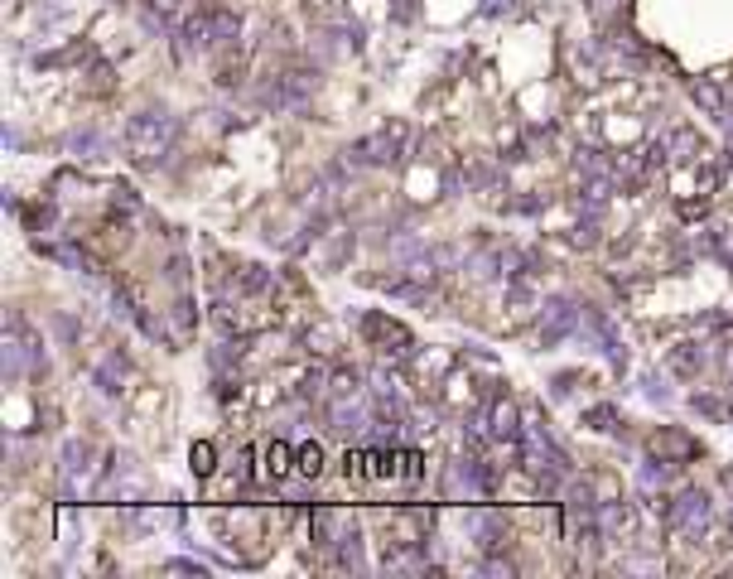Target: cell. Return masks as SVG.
Segmentation results:
<instances>
[{"label": "cell", "mask_w": 733, "mask_h": 579, "mask_svg": "<svg viewBox=\"0 0 733 579\" xmlns=\"http://www.w3.org/2000/svg\"><path fill=\"white\" fill-rule=\"evenodd\" d=\"M174 116L169 112H140L131 116V126H126V150H131V160L140 164H155L164 150L174 145Z\"/></svg>", "instance_id": "6da1fadb"}, {"label": "cell", "mask_w": 733, "mask_h": 579, "mask_svg": "<svg viewBox=\"0 0 733 579\" xmlns=\"http://www.w3.org/2000/svg\"><path fill=\"white\" fill-rule=\"evenodd\" d=\"M0 362H5V382H20V376H29V372L44 368L39 338H34L15 314H10V324H5V358H0Z\"/></svg>", "instance_id": "7a4b0ae2"}, {"label": "cell", "mask_w": 733, "mask_h": 579, "mask_svg": "<svg viewBox=\"0 0 733 579\" xmlns=\"http://www.w3.org/2000/svg\"><path fill=\"white\" fill-rule=\"evenodd\" d=\"M406 140H410L406 126H382L376 136H366L348 150V164H396L406 155Z\"/></svg>", "instance_id": "3957f363"}, {"label": "cell", "mask_w": 733, "mask_h": 579, "mask_svg": "<svg viewBox=\"0 0 733 579\" xmlns=\"http://www.w3.org/2000/svg\"><path fill=\"white\" fill-rule=\"evenodd\" d=\"M666 522H671V531H680V536H700V531L709 526V498L700 488L671 498L666 502Z\"/></svg>", "instance_id": "277c9868"}, {"label": "cell", "mask_w": 733, "mask_h": 579, "mask_svg": "<svg viewBox=\"0 0 733 579\" xmlns=\"http://www.w3.org/2000/svg\"><path fill=\"white\" fill-rule=\"evenodd\" d=\"M579 318H584V304H574L570 294H555V300H546V318H540V343H560L564 334H574Z\"/></svg>", "instance_id": "5b68a950"}, {"label": "cell", "mask_w": 733, "mask_h": 579, "mask_svg": "<svg viewBox=\"0 0 733 579\" xmlns=\"http://www.w3.org/2000/svg\"><path fill=\"white\" fill-rule=\"evenodd\" d=\"M362 334L376 343L382 352H396V358H410V334L396 324V318H386V314H366L362 318Z\"/></svg>", "instance_id": "8992f818"}, {"label": "cell", "mask_w": 733, "mask_h": 579, "mask_svg": "<svg viewBox=\"0 0 733 579\" xmlns=\"http://www.w3.org/2000/svg\"><path fill=\"white\" fill-rule=\"evenodd\" d=\"M348 526H352V517L338 512V507H314V512H309V536H314L318 550H334Z\"/></svg>", "instance_id": "52a82bcc"}, {"label": "cell", "mask_w": 733, "mask_h": 579, "mask_svg": "<svg viewBox=\"0 0 733 579\" xmlns=\"http://www.w3.org/2000/svg\"><path fill=\"white\" fill-rule=\"evenodd\" d=\"M449 492H458V498H488L492 492V474H488V464L482 459H458L454 464V478H449Z\"/></svg>", "instance_id": "ba28073f"}, {"label": "cell", "mask_w": 733, "mask_h": 579, "mask_svg": "<svg viewBox=\"0 0 733 579\" xmlns=\"http://www.w3.org/2000/svg\"><path fill=\"white\" fill-rule=\"evenodd\" d=\"M328 416H334V430L338 434H366V425H372V410H366V401L362 396H348V401H334V410H328Z\"/></svg>", "instance_id": "9c48e42d"}, {"label": "cell", "mask_w": 733, "mask_h": 579, "mask_svg": "<svg viewBox=\"0 0 733 579\" xmlns=\"http://www.w3.org/2000/svg\"><path fill=\"white\" fill-rule=\"evenodd\" d=\"M579 328H584V334H594V343H598L603 358L622 362V338H618V328H613L598 310H589V304H584V318H579Z\"/></svg>", "instance_id": "30bf717a"}, {"label": "cell", "mask_w": 733, "mask_h": 579, "mask_svg": "<svg viewBox=\"0 0 733 579\" xmlns=\"http://www.w3.org/2000/svg\"><path fill=\"white\" fill-rule=\"evenodd\" d=\"M309 92H314V78L309 73H280L276 87H270V102H276V106H300Z\"/></svg>", "instance_id": "8fae6325"}, {"label": "cell", "mask_w": 733, "mask_h": 579, "mask_svg": "<svg viewBox=\"0 0 733 579\" xmlns=\"http://www.w3.org/2000/svg\"><path fill=\"white\" fill-rule=\"evenodd\" d=\"M92 459H97V449H92L87 440H73V444L63 449V478H68V488H78V483L92 474Z\"/></svg>", "instance_id": "7c38bea8"}, {"label": "cell", "mask_w": 733, "mask_h": 579, "mask_svg": "<svg viewBox=\"0 0 733 579\" xmlns=\"http://www.w3.org/2000/svg\"><path fill=\"white\" fill-rule=\"evenodd\" d=\"M671 372L685 376V382H695V376L704 372V348L700 343H676V348H671Z\"/></svg>", "instance_id": "4fadbf2b"}, {"label": "cell", "mask_w": 733, "mask_h": 579, "mask_svg": "<svg viewBox=\"0 0 733 579\" xmlns=\"http://www.w3.org/2000/svg\"><path fill=\"white\" fill-rule=\"evenodd\" d=\"M473 531L488 550H502L507 546V517L502 512H473Z\"/></svg>", "instance_id": "5bb4252c"}, {"label": "cell", "mask_w": 733, "mask_h": 579, "mask_svg": "<svg viewBox=\"0 0 733 579\" xmlns=\"http://www.w3.org/2000/svg\"><path fill=\"white\" fill-rule=\"evenodd\" d=\"M574 170H579V179H598V174H613V179H618V164L603 155L598 145H584V150H579V155H574Z\"/></svg>", "instance_id": "9a60e30c"}, {"label": "cell", "mask_w": 733, "mask_h": 579, "mask_svg": "<svg viewBox=\"0 0 733 579\" xmlns=\"http://www.w3.org/2000/svg\"><path fill=\"white\" fill-rule=\"evenodd\" d=\"M666 150H671V160H676V164H695V160L704 155V140L695 136V131H676V136L666 140Z\"/></svg>", "instance_id": "2e32d148"}, {"label": "cell", "mask_w": 733, "mask_h": 579, "mask_svg": "<svg viewBox=\"0 0 733 579\" xmlns=\"http://www.w3.org/2000/svg\"><path fill=\"white\" fill-rule=\"evenodd\" d=\"M338 565H342V570H362V531H358V522H352L348 531H342V541H338Z\"/></svg>", "instance_id": "e0dca14e"}, {"label": "cell", "mask_w": 733, "mask_h": 579, "mask_svg": "<svg viewBox=\"0 0 733 579\" xmlns=\"http://www.w3.org/2000/svg\"><path fill=\"white\" fill-rule=\"evenodd\" d=\"M603 526H608L613 536H632V531H637V512L628 502H613V507H603Z\"/></svg>", "instance_id": "ac0fdd59"}, {"label": "cell", "mask_w": 733, "mask_h": 579, "mask_svg": "<svg viewBox=\"0 0 733 579\" xmlns=\"http://www.w3.org/2000/svg\"><path fill=\"white\" fill-rule=\"evenodd\" d=\"M208 29H212V44H232L242 20H236L232 10H208Z\"/></svg>", "instance_id": "d6986e66"}, {"label": "cell", "mask_w": 733, "mask_h": 579, "mask_svg": "<svg viewBox=\"0 0 733 579\" xmlns=\"http://www.w3.org/2000/svg\"><path fill=\"white\" fill-rule=\"evenodd\" d=\"M126 372H131V368H126V358H121V352H111V358L97 368V386H102V392H121Z\"/></svg>", "instance_id": "ffe728a7"}, {"label": "cell", "mask_w": 733, "mask_h": 579, "mask_svg": "<svg viewBox=\"0 0 733 579\" xmlns=\"http://www.w3.org/2000/svg\"><path fill=\"white\" fill-rule=\"evenodd\" d=\"M652 449H656L661 459H666V454H671V459H690V454H695V444L685 440V434H656Z\"/></svg>", "instance_id": "44dd1931"}, {"label": "cell", "mask_w": 733, "mask_h": 579, "mask_svg": "<svg viewBox=\"0 0 733 579\" xmlns=\"http://www.w3.org/2000/svg\"><path fill=\"white\" fill-rule=\"evenodd\" d=\"M294 468H300V474H309V478H318V474H324V449L304 444L300 454H294Z\"/></svg>", "instance_id": "7402d4cb"}, {"label": "cell", "mask_w": 733, "mask_h": 579, "mask_svg": "<svg viewBox=\"0 0 733 579\" xmlns=\"http://www.w3.org/2000/svg\"><path fill=\"white\" fill-rule=\"evenodd\" d=\"M290 459H294V454H290V444H280V440H276V444L266 449V474H270V478H280V474L290 468Z\"/></svg>", "instance_id": "603a6c76"}, {"label": "cell", "mask_w": 733, "mask_h": 579, "mask_svg": "<svg viewBox=\"0 0 733 579\" xmlns=\"http://www.w3.org/2000/svg\"><path fill=\"white\" fill-rule=\"evenodd\" d=\"M328 396H334V401L362 396V382H358V372H338V376H334V386H328Z\"/></svg>", "instance_id": "cb8c5ba5"}, {"label": "cell", "mask_w": 733, "mask_h": 579, "mask_svg": "<svg viewBox=\"0 0 733 579\" xmlns=\"http://www.w3.org/2000/svg\"><path fill=\"white\" fill-rule=\"evenodd\" d=\"M695 102H700L704 112H714V116L724 112V92H719L714 82H695Z\"/></svg>", "instance_id": "d4e9b609"}, {"label": "cell", "mask_w": 733, "mask_h": 579, "mask_svg": "<svg viewBox=\"0 0 733 579\" xmlns=\"http://www.w3.org/2000/svg\"><path fill=\"white\" fill-rule=\"evenodd\" d=\"M584 425H589V430H603V434H608V430H618V410H613V406H594V410L584 416Z\"/></svg>", "instance_id": "484cf974"}, {"label": "cell", "mask_w": 733, "mask_h": 579, "mask_svg": "<svg viewBox=\"0 0 733 579\" xmlns=\"http://www.w3.org/2000/svg\"><path fill=\"white\" fill-rule=\"evenodd\" d=\"M574 242L579 246H598V212H589V222H579V227H574Z\"/></svg>", "instance_id": "4316f807"}, {"label": "cell", "mask_w": 733, "mask_h": 579, "mask_svg": "<svg viewBox=\"0 0 733 579\" xmlns=\"http://www.w3.org/2000/svg\"><path fill=\"white\" fill-rule=\"evenodd\" d=\"M174 334H188V328H194V304H188V300H179V304H174Z\"/></svg>", "instance_id": "83f0119b"}, {"label": "cell", "mask_w": 733, "mask_h": 579, "mask_svg": "<svg viewBox=\"0 0 733 579\" xmlns=\"http://www.w3.org/2000/svg\"><path fill=\"white\" fill-rule=\"evenodd\" d=\"M242 290H246V294L266 290V270H261V266H242Z\"/></svg>", "instance_id": "f1b7e54d"}, {"label": "cell", "mask_w": 733, "mask_h": 579, "mask_svg": "<svg viewBox=\"0 0 733 579\" xmlns=\"http://www.w3.org/2000/svg\"><path fill=\"white\" fill-rule=\"evenodd\" d=\"M194 474H212V444H194Z\"/></svg>", "instance_id": "f546056e"}, {"label": "cell", "mask_w": 733, "mask_h": 579, "mask_svg": "<svg viewBox=\"0 0 733 579\" xmlns=\"http://www.w3.org/2000/svg\"><path fill=\"white\" fill-rule=\"evenodd\" d=\"M719 358L733 368V324H724V338H719Z\"/></svg>", "instance_id": "4dcf8cb0"}, {"label": "cell", "mask_w": 733, "mask_h": 579, "mask_svg": "<svg viewBox=\"0 0 733 579\" xmlns=\"http://www.w3.org/2000/svg\"><path fill=\"white\" fill-rule=\"evenodd\" d=\"M73 150H102V136H78Z\"/></svg>", "instance_id": "1f68e13d"}, {"label": "cell", "mask_w": 733, "mask_h": 579, "mask_svg": "<svg viewBox=\"0 0 733 579\" xmlns=\"http://www.w3.org/2000/svg\"><path fill=\"white\" fill-rule=\"evenodd\" d=\"M498 10H502V0H488V15H498Z\"/></svg>", "instance_id": "d6a6232c"}, {"label": "cell", "mask_w": 733, "mask_h": 579, "mask_svg": "<svg viewBox=\"0 0 733 579\" xmlns=\"http://www.w3.org/2000/svg\"><path fill=\"white\" fill-rule=\"evenodd\" d=\"M613 5V0H594V10H598V15H603V10H608Z\"/></svg>", "instance_id": "836d02e7"}]
</instances>
